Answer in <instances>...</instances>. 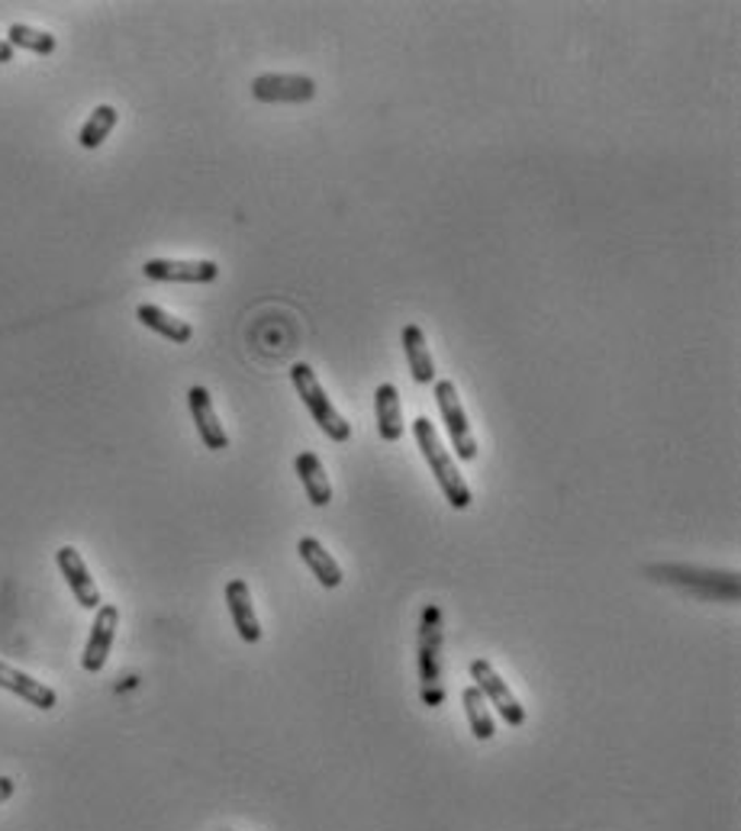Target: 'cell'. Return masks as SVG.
Returning a JSON list of instances; mask_svg holds the SVG:
<instances>
[{
    "label": "cell",
    "instance_id": "cell-1",
    "mask_svg": "<svg viewBox=\"0 0 741 831\" xmlns=\"http://www.w3.org/2000/svg\"><path fill=\"white\" fill-rule=\"evenodd\" d=\"M413 435H416V445H419L422 458L429 461L435 481L442 486L445 499H449L455 509H468L474 499L471 486L465 484V478H462V471H458V465H455V455L442 445L435 425H432L426 416H419V419H413Z\"/></svg>",
    "mask_w": 741,
    "mask_h": 831
},
{
    "label": "cell",
    "instance_id": "cell-2",
    "mask_svg": "<svg viewBox=\"0 0 741 831\" xmlns=\"http://www.w3.org/2000/svg\"><path fill=\"white\" fill-rule=\"evenodd\" d=\"M290 381H294V387H297V394H300V400H303V407L310 410L313 416V422L326 432V438H333V442H348L351 438V425L338 416V410L333 407V400L326 397V390H323V384H320V377H316V371L307 364V361H297L294 368H290Z\"/></svg>",
    "mask_w": 741,
    "mask_h": 831
},
{
    "label": "cell",
    "instance_id": "cell-3",
    "mask_svg": "<svg viewBox=\"0 0 741 831\" xmlns=\"http://www.w3.org/2000/svg\"><path fill=\"white\" fill-rule=\"evenodd\" d=\"M442 610L426 606L422 610V625H419V681H422V702L426 706H442L445 690H442Z\"/></svg>",
    "mask_w": 741,
    "mask_h": 831
},
{
    "label": "cell",
    "instance_id": "cell-4",
    "mask_svg": "<svg viewBox=\"0 0 741 831\" xmlns=\"http://www.w3.org/2000/svg\"><path fill=\"white\" fill-rule=\"evenodd\" d=\"M435 404H439V413L445 419V429H449V438L455 445V455L462 461H474L477 458V442H474L468 416H465V407H462L458 387L452 381H435Z\"/></svg>",
    "mask_w": 741,
    "mask_h": 831
},
{
    "label": "cell",
    "instance_id": "cell-5",
    "mask_svg": "<svg viewBox=\"0 0 741 831\" xmlns=\"http://www.w3.org/2000/svg\"><path fill=\"white\" fill-rule=\"evenodd\" d=\"M471 677L474 687L483 692L487 702L497 706V712H500V719H503L506 725H513V728L526 725V709H523V702L513 696V690L506 687V681L490 667V661H483V658L471 661Z\"/></svg>",
    "mask_w": 741,
    "mask_h": 831
},
{
    "label": "cell",
    "instance_id": "cell-6",
    "mask_svg": "<svg viewBox=\"0 0 741 831\" xmlns=\"http://www.w3.org/2000/svg\"><path fill=\"white\" fill-rule=\"evenodd\" d=\"M316 94V81L307 74H259L252 97L262 104H307Z\"/></svg>",
    "mask_w": 741,
    "mask_h": 831
},
{
    "label": "cell",
    "instance_id": "cell-7",
    "mask_svg": "<svg viewBox=\"0 0 741 831\" xmlns=\"http://www.w3.org/2000/svg\"><path fill=\"white\" fill-rule=\"evenodd\" d=\"M117 628H120V610L113 603L100 606L97 610V619L91 625V638L84 645V654H81V667L87 674H100L107 658H110V648H113V638H117Z\"/></svg>",
    "mask_w": 741,
    "mask_h": 831
},
{
    "label": "cell",
    "instance_id": "cell-8",
    "mask_svg": "<svg viewBox=\"0 0 741 831\" xmlns=\"http://www.w3.org/2000/svg\"><path fill=\"white\" fill-rule=\"evenodd\" d=\"M56 561H59V570H62V577L68 580V587H71V593H74V600H77V606H84V610H100V590H97V583H94V577H91V570H87V564H84V557L77 554V549H59L56 552Z\"/></svg>",
    "mask_w": 741,
    "mask_h": 831
},
{
    "label": "cell",
    "instance_id": "cell-9",
    "mask_svg": "<svg viewBox=\"0 0 741 831\" xmlns=\"http://www.w3.org/2000/svg\"><path fill=\"white\" fill-rule=\"evenodd\" d=\"M188 407H191V416H194V425H198V435H201L203 445L210 451L229 448V435H226L219 416L213 410V397H210L206 387H191L188 390Z\"/></svg>",
    "mask_w": 741,
    "mask_h": 831
},
{
    "label": "cell",
    "instance_id": "cell-10",
    "mask_svg": "<svg viewBox=\"0 0 741 831\" xmlns=\"http://www.w3.org/2000/svg\"><path fill=\"white\" fill-rule=\"evenodd\" d=\"M148 280H178V284H210L219 277L216 262H175V258H152L142 265Z\"/></svg>",
    "mask_w": 741,
    "mask_h": 831
},
{
    "label": "cell",
    "instance_id": "cell-11",
    "mask_svg": "<svg viewBox=\"0 0 741 831\" xmlns=\"http://www.w3.org/2000/svg\"><path fill=\"white\" fill-rule=\"evenodd\" d=\"M226 606H229V616H232V625H236L239 638L246 645H259L262 641V625H259V616H255L252 593H249L246 580L236 577V580L226 583Z\"/></svg>",
    "mask_w": 741,
    "mask_h": 831
},
{
    "label": "cell",
    "instance_id": "cell-12",
    "mask_svg": "<svg viewBox=\"0 0 741 831\" xmlns=\"http://www.w3.org/2000/svg\"><path fill=\"white\" fill-rule=\"evenodd\" d=\"M0 690L16 692L20 699H26L29 706L43 709V712H49V709H56V706H59V696H56L52 687H46V684L33 681L29 674H23V671L10 667V664H3V661H0Z\"/></svg>",
    "mask_w": 741,
    "mask_h": 831
},
{
    "label": "cell",
    "instance_id": "cell-13",
    "mask_svg": "<svg viewBox=\"0 0 741 831\" xmlns=\"http://www.w3.org/2000/svg\"><path fill=\"white\" fill-rule=\"evenodd\" d=\"M374 413H378V432L384 442L404 438V407H401V390L394 384H381L374 390Z\"/></svg>",
    "mask_w": 741,
    "mask_h": 831
},
{
    "label": "cell",
    "instance_id": "cell-14",
    "mask_svg": "<svg viewBox=\"0 0 741 831\" xmlns=\"http://www.w3.org/2000/svg\"><path fill=\"white\" fill-rule=\"evenodd\" d=\"M294 471H297L300 484L307 490V499L313 506H330L333 503V486H330V478H326V468H323V461L313 451H300L297 461H294Z\"/></svg>",
    "mask_w": 741,
    "mask_h": 831
},
{
    "label": "cell",
    "instance_id": "cell-15",
    "mask_svg": "<svg viewBox=\"0 0 741 831\" xmlns=\"http://www.w3.org/2000/svg\"><path fill=\"white\" fill-rule=\"evenodd\" d=\"M135 320H139L145 329H152V333L165 336L168 342L184 346V342H191V339H194L191 323H184V320L171 316L168 310H162V306H155V303H142V306H135Z\"/></svg>",
    "mask_w": 741,
    "mask_h": 831
},
{
    "label": "cell",
    "instance_id": "cell-16",
    "mask_svg": "<svg viewBox=\"0 0 741 831\" xmlns=\"http://www.w3.org/2000/svg\"><path fill=\"white\" fill-rule=\"evenodd\" d=\"M401 339H404V354L409 371H413V381L416 384H432L435 381V361H432L429 346H426V333L416 323H409V326H404Z\"/></svg>",
    "mask_w": 741,
    "mask_h": 831
},
{
    "label": "cell",
    "instance_id": "cell-17",
    "mask_svg": "<svg viewBox=\"0 0 741 831\" xmlns=\"http://www.w3.org/2000/svg\"><path fill=\"white\" fill-rule=\"evenodd\" d=\"M297 552H300V561L313 570V577L326 587V590H336L342 583V567L333 554L323 549V542L316 539H300L297 542Z\"/></svg>",
    "mask_w": 741,
    "mask_h": 831
},
{
    "label": "cell",
    "instance_id": "cell-18",
    "mask_svg": "<svg viewBox=\"0 0 741 831\" xmlns=\"http://www.w3.org/2000/svg\"><path fill=\"white\" fill-rule=\"evenodd\" d=\"M117 120H120L117 107H110V104H100V107H94V113L84 120V127H81V133H77V142H81V148H100V145L107 142V136L113 133Z\"/></svg>",
    "mask_w": 741,
    "mask_h": 831
},
{
    "label": "cell",
    "instance_id": "cell-19",
    "mask_svg": "<svg viewBox=\"0 0 741 831\" xmlns=\"http://www.w3.org/2000/svg\"><path fill=\"white\" fill-rule=\"evenodd\" d=\"M7 43L13 49H26V52H36V56H52L56 52V36L46 33V29H36V26H26V23H13L7 29Z\"/></svg>",
    "mask_w": 741,
    "mask_h": 831
},
{
    "label": "cell",
    "instance_id": "cell-20",
    "mask_svg": "<svg viewBox=\"0 0 741 831\" xmlns=\"http://www.w3.org/2000/svg\"><path fill=\"white\" fill-rule=\"evenodd\" d=\"M462 702H465V712H468V722H471V732L477 742H490L497 735V725L490 719V709H487V699L477 687H468L462 692Z\"/></svg>",
    "mask_w": 741,
    "mask_h": 831
},
{
    "label": "cell",
    "instance_id": "cell-21",
    "mask_svg": "<svg viewBox=\"0 0 741 831\" xmlns=\"http://www.w3.org/2000/svg\"><path fill=\"white\" fill-rule=\"evenodd\" d=\"M13 790H16V783L10 776H0V803H7L13 796Z\"/></svg>",
    "mask_w": 741,
    "mask_h": 831
},
{
    "label": "cell",
    "instance_id": "cell-22",
    "mask_svg": "<svg viewBox=\"0 0 741 831\" xmlns=\"http://www.w3.org/2000/svg\"><path fill=\"white\" fill-rule=\"evenodd\" d=\"M7 62H13V46L7 39H0V65H7Z\"/></svg>",
    "mask_w": 741,
    "mask_h": 831
}]
</instances>
